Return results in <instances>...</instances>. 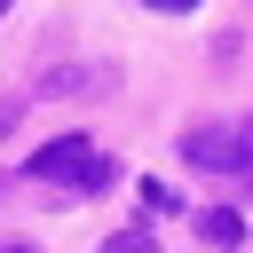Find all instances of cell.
Listing matches in <instances>:
<instances>
[{"mask_svg":"<svg viewBox=\"0 0 253 253\" xmlns=\"http://www.w3.org/2000/svg\"><path fill=\"white\" fill-rule=\"evenodd\" d=\"M32 174H40V182H79V190H103V182H111V158H103L87 134H55V142H40V150H32Z\"/></svg>","mask_w":253,"mask_h":253,"instance_id":"6da1fadb","label":"cell"},{"mask_svg":"<svg viewBox=\"0 0 253 253\" xmlns=\"http://www.w3.org/2000/svg\"><path fill=\"white\" fill-rule=\"evenodd\" d=\"M182 158H190V166H213V174H245V166H253V142L213 134V126H190V134H182Z\"/></svg>","mask_w":253,"mask_h":253,"instance_id":"7a4b0ae2","label":"cell"},{"mask_svg":"<svg viewBox=\"0 0 253 253\" xmlns=\"http://www.w3.org/2000/svg\"><path fill=\"white\" fill-rule=\"evenodd\" d=\"M198 229H206V245H237V237H245V221H237L229 206H213V213H198Z\"/></svg>","mask_w":253,"mask_h":253,"instance_id":"3957f363","label":"cell"},{"mask_svg":"<svg viewBox=\"0 0 253 253\" xmlns=\"http://www.w3.org/2000/svg\"><path fill=\"white\" fill-rule=\"evenodd\" d=\"M103 253H158V245H150V229H119V237H111Z\"/></svg>","mask_w":253,"mask_h":253,"instance_id":"277c9868","label":"cell"},{"mask_svg":"<svg viewBox=\"0 0 253 253\" xmlns=\"http://www.w3.org/2000/svg\"><path fill=\"white\" fill-rule=\"evenodd\" d=\"M142 206H150V213H174V206H182V198H174V190H166V182H142Z\"/></svg>","mask_w":253,"mask_h":253,"instance_id":"5b68a950","label":"cell"},{"mask_svg":"<svg viewBox=\"0 0 253 253\" xmlns=\"http://www.w3.org/2000/svg\"><path fill=\"white\" fill-rule=\"evenodd\" d=\"M150 8H158V16H190L198 0H150Z\"/></svg>","mask_w":253,"mask_h":253,"instance_id":"8992f818","label":"cell"},{"mask_svg":"<svg viewBox=\"0 0 253 253\" xmlns=\"http://www.w3.org/2000/svg\"><path fill=\"white\" fill-rule=\"evenodd\" d=\"M0 253H24V245H0Z\"/></svg>","mask_w":253,"mask_h":253,"instance_id":"52a82bcc","label":"cell"},{"mask_svg":"<svg viewBox=\"0 0 253 253\" xmlns=\"http://www.w3.org/2000/svg\"><path fill=\"white\" fill-rule=\"evenodd\" d=\"M0 16H8V0H0Z\"/></svg>","mask_w":253,"mask_h":253,"instance_id":"ba28073f","label":"cell"}]
</instances>
